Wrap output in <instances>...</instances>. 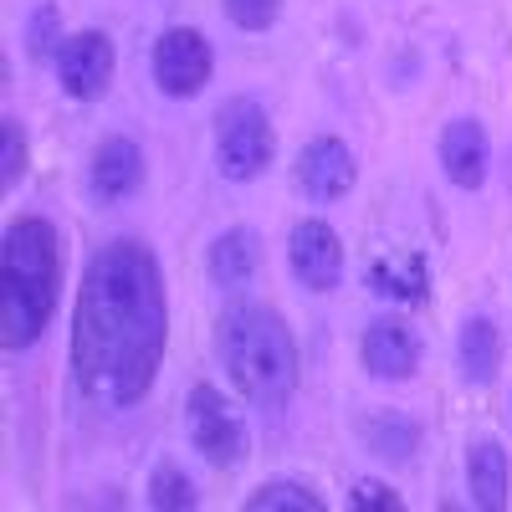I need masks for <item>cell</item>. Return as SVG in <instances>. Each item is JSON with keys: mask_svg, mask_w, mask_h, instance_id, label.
<instances>
[{"mask_svg": "<svg viewBox=\"0 0 512 512\" xmlns=\"http://www.w3.org/2000/svg\"><path fill=\"white\" fill-rule=\"evenodd\" d=\"M169 349V292L159 256L118 236L82 267L72 308V384L88 405L134 410L159 379Z\"/></svg>", "mask_w": 512, "mask_h": 512, "instance_id": "obj_1", "label": "cell"}, {"mask_svg": "<svg viewBox=\"0 0 512 512\" xmlns=\"http://www.w3.org/2000/svg\"><path fill=\"white\" fill-rule=\"evenodd\" d=\"M62 297V236L47 216H21L0 241V344L11 354L41 344Z\"/></svg>", "mask_w": 512, "mask_h": 512, "instance_id": "obj_2", "label": "cell"}, {"mask_svg": "<svg viewBox=\"0 0 512 512\" xmlns=\"http://www.w3.org/2000/svg\"><path fill=\"white\" fill-rule=\"evenodd\" d=\"M216 354L256 410H282L297 395V338L267 303H231L216 323Z\"/></svg>", "mask_w": 512, "mask_h": 512, "instance_id": "obj_3", "label": "cell"}, {"mask_svg": "<svg viewBox=\"0 0 512 512\" xmlns=\"http://www.w3.org/2000/svg\"><path fill=\"white\" fill-rule=\"evenodd\" d=\"M277 154V134H272V118L256 98H231L216 113V169L221 180L231 185H251L267 175V164Z\"/></svg>", "mask_w": 512, "mask_h": 512, "instance_id": "obj_4", "label": "cell"}, {"mask_svg": "<svg viewBox=\"0 0 512 512\" xmlns=\"http://www.w3.org/2000/svg\"><path fill=\"white\" fill-rule=\"evenodd\" d=\"M185 436L210 466H216V472H236V466L246 461V451H251L241 410L216 390V384H195L190 390V400H185Z\"/></svg>", "mask_w": 512, "mask_h": 512, "instance_id": "obj_5", "label": "cell"}, {"mask_svg": "<svg viewBox=\"0 0 512 512\" xmlns=\"http://www.w3.org/2000/svg\"><path fill=\"white\" fill-rule=\"evenodd\" d=\"M149 67H154V82L164 98H200L210 72H216V57H210V41L195 26H169L154 41Z\"/></svg>", "mask_w": 512, "mask_h": 512, "instance_id": "obj_6", "label": "cell"}, {"mask_svg": "<svg viewBox=\"0 0 512 512\" xmlns=\"http://www.w3.org/2000/svg\"><path fill=\"white\" fill-rule=\"evenodd\" d=\"M57 82H62V93L72 103H98L108 93V82L118 72V52H113V36L88 26V31H77L62 41V52H57Z\"/></svg>", "mask_w": 512, "mask_h": 512, "instance_id": "obj_7", "label": "cell"}, {"mask_svg": "<svg viewBox=\"0 0 512 512\" xmlns=\"http://www.w3.org/2000/svg\"><path fill=\"white\" fill-rule=\"evenodd\" d=\"M292 185L303 190L313 205H333L344 200L354 185H359V159L344 139L333 134H318L297 149V164H292Z\"/></svg>", "mask_w": 512, "mask_h": 512, "instance_id": "obj_8", "label": "cell"}, {"mask_svg": "<svg viewBox=\"0 0 512 512\" xmlns=\"http://www.w3.org/2000/svg\"><path fill=\"white\" fill-rule=\"evenodd\" d=\"M287 267L297 277V287L308 292H333L344 282V241L338 231L318 216H303L287 231Z\"/></svg>", "mask_w": 512, "mask_h": 512, "instance_id": "obj_9", "label": "cell"}, {"mask_svg": "<svg viewBox=\"0 0 512 512\" xmlns=\"http://www.w3.org/2000/svg\"><path fill=\"white\" fill-rule=\"evenodd\" d=\"M420 333H415V323H405V318H374L369 328H364V338H359V359H364V369L374 374V379H384V384H405V379H415L420 374Z\"/></svg>", "mask_w": 512, "mask_h": 512, "instance_id": "obj_10", "label": "cell"}, {"mask_svg": "<svg viewBox=\"0 0 512 512\" xmlns=\"http://www.w3.org/2000/svg\"><path fill=\"white\" fill-rule=\"evenodd\" d=\"M144 190V154L134 139H98L93 164H88V195L98 205H118V200H134Z\"/></svg>", "mask_w": 512, "mask_h": 512, "instance_id": "obj_11", "label": "cell"}, {"mask_svg": "<svg viewBox=\"0 0 512 512\" xmlns=\"http://www.w3.org/2000/svg\"><path fill=\"white\" fill-rule=\"evenodd\" d=\"M441 169H446V180L456 190H482L487 185V169H492V139H487V128L477 118H451L441 128Z\"/></svg>", "mask_w": 512, "mask_h": 512, "instance_id": "obj_12", "label": "cell"}, {"mask_svg": "<svg viewBox=\"0 0 512 512\" xmlns=\"http://www.w3.org/2000/svg\"><path fill=\"white\" fill-rule=\"evenodd\" d=\"M354 436H359V446H364L369 456L390 461V466H405V461H415L425 431H420V420H410V415H400V410H364V415L354 420Z\"/></svg>", "mask_w": 512, "mask_h": 512, "instance_id": "obj_13", "label": "cell"}, {"mask_svg": "<svg viewBox=\"0 0 512 512\" xmlns=\"http://www.w3.org/2000/svg\"><path fill=\"white\" fill-rule=\"evenodd\" d=\"M256 267H262V246H256L251 226L221 231L216 241H210V251H205V277H210V287H221V292H241L256 277Z\"/></svg>", "mask_w": 512, "mask_h": 512, "instance_id": "obj_14", "label": "cell"}, {"mask_svg": "<svg viewBox=\"0 0 512 512\" xmlns=\"http://www.w3.org/2000/svg\"><path fill=\"white\" fill-rule=\"evenodd\" d=\"M364 277H369V292H374V297L410 303V308H425V303H431V262H425V251H410L405 267H395L390 256H374Z\"/></svg>", "mask_w": 512, "mask_h": 512, "instance_id": "obj_15", "label": "cell"}, {"mask_svg": "<svg viewBox=\"0 0 512 512\" xmlns=\"http://www.w3.org/2000/svg\"><path fill=\"white\" fill-rule=\"evenodd\" d=\"M456 364L466 384H492L502 369V328L487 313H472L456 333Z\"/></svg>", "mask_w": 512, "mask_h": 512, "instance_id": "obj_16", "label": "cell"}, {"mask_svg": "<svg viewBox=\"0 0 512 512\" xmlns=\"http://www.w3.org/2000/svg\"><path fill=\"white\" fill-rule=\"evenodd\" d=\"M466 492H472V507H482V512L507 507V451H502V441L477 436L466 446Z\"/></svg>", "mask_w": 512, "mask_h": 512, "instance_id": "obj_17", "label": "cell"}, {"mask_svg": "<svg viewBox=\"0 0 512 512\" xmlns=\"http://www.w3.org/2000/svg\"><path fill=\"white\" fill-rule=\"evenodd\" d=\"M246 512H323V497L308 482H292V477H272L246 497Z\"/></svg>", "mask_w": 512, "mask_h": 512, "instance_id": "obj_18", "label": "cell"}, {"mask_svg": "<svg viewBox=\"0 0 512 512\" xmlns=\"http://www.w3.org/2000/svg\"><path fill=\"white\" fill-rule=\"evenodd\" d=\"M195 502H200V492H195V482L180 472L175 461H159L149 472V507H159V512H190Z\"/></svg>", "mask_w": 512, "mask_h": 512, "instance_id": "obj_19", "label": "cell"}, {"mask_svg": "<svg viewBox=\"0 0 512 512\" xmlns=\"http://www.w3.org/2000/svg\"><path fill=\"white\" fill-rule=\"evenodd\" d=\"M62 11L52 6V0H41V6L26 16V57L31 62H57L62 52Z\"/></svg>", "mask_w": 512, "mask_h": 512, "instance_id": "obj_20", "label": "cell"}, {"mask_svg": "<svg viewBox=\"0 0 512 512\" xmlns=\"http://www.w3.org/2000/svg\"><path fill=\"white\" fill-rule=\"evenodd\" d=\"M26 180V134H21V118H0V190H16Z\"/></svg>", "mask_w": 512, "mask_h": 512, "instance_id": "obj_21", "label": "cell"}, {"mask_svg": "<svg viewBox=\"0 0 512 512\" xmlns=\"http://www.w3.org/2000/svg\"><path fill=\"white\" fill-rule=\"evenodd\" d=\"M221 11L241 31H272L282 16V0H221Z\"/></svg>", "mask_w": 512, "mask_h": 512, "instance_id": "obj_22", "label": "cell"}, {"mask_svg": "<svg viewBox=\"0 0 512 512\" xmlns=\"http://www.w3.org/2000/svg\"><path fill=\"white\" fill-rule=\"evenodd\" d=\"M349 507H354V512H400V507H405V497H400V492H390L384 482H374V477H364V482H354V487H349Z\"/></svg>", "mask_w": 512, "mask_h": 512, "instance_id": "obj_23", "label": "cell"}]
</instances>
